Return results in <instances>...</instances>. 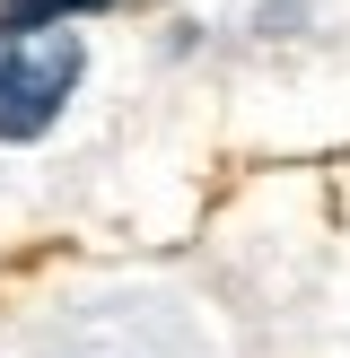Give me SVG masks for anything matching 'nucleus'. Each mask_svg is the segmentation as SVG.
Segmentation results:
<instances>
[{
    "instance_id": "obj_1",
    "label": "nucleus",
    "mask_w": 350,
    "mask_h": 358,
    "mask_svg": "<svg viewBox=\"0 0 350 358\" xmlns=\"http://www.w3.org/2000/svg\"><path fill=\"white\" fill-rule=\"evenodd\" d=\"M79 35L62 17H9L0 9V140H35L62 96L79 87Z\"/></svg>"
},
{
    "instance_id": "obj_2",
    "label": "nucleus",
    "mask_w": 350,
    "mask_h": 358,
    "mask_svg": "<svg viewBox=\"0 0 350 358\" xmlns=\"http://www.w3.org/2000/svg\"><path fill=\"white\" fill-rule=\"evenodd\" d=\"M70 9H105V0H9V17H70Z\"/></svg>"
}]
</instances>
